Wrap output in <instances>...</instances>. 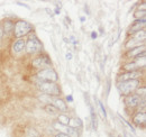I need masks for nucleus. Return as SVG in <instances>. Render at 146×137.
<instances>
[{
	"label": "nucleus",
	"instance_id": "nucleus-9",
	"mask_svg": "<svg viewBox=\"0 0 146 137\" xmlns=\"http://www.w3.org/2000/svg\"><path fill=\"white\" fill-rule=\"evenodd\" d=\"M144 26H145V18H143V19H137V20L133 24V26L130 27L129 34H135V33L142 31V28H143Z\"/></svg>",
	"mask_w": 146,
	"mask_h": 137
},
{
	"label": "nucleus",
	"instance_id": "nucleus-1",
	"mask_svg": "<svg viewBox=\"0 0 146 137\" xmlns=\"http://www.w3.org/2000/svg\"><path fill=\"white\" fill-rule=\"evenodd\" d=\"M37 78L39 80H42V82H54L55 83L58 79V75L53 68H44V70H40L37 73Z\"/></svg>",
	"mask_w": 146,
	"mask_h": 137
},
{
	"label": "nucleus",
	"instance_id": "nucleus-3",
	"mask_svg": "<svg viewBox=\"0 0 146 137\" xmlns=\"http://www.w3.org/2000/svg\"><path fill=\"white\" fill-rule=\"evenodd\" d=\"M38 86L43 92H45L46 94H50V96H60V93H61L60 86L54 82H40Z\"/></svg>",
	"mask_w": 146,
	"mask_h": 137
},
{
	"label": "nucleus",
	"instance_id": "nucleus-24",
	"mask_svg": "<svg viewBox=\"0 0 146 137\" xmlns=\"http://www.w3.org/2000/svg\"><path fill=\"white\" fill-rule=\"evenodd\" d=\"M28 135H29V137H38L39 136V134L36 133L35 129H31V130L28 132Z\"/></svg>",
	"mask_w": 146,
	"mask_h": 137
},
{
	"label": "nucleus",
	"instance_id": "nucleus-15",
	"mask_svg": "<svg viewBox=\"0 0 146 137\" xmlns=\"http://www.w3.org/2000/svg\"><path fill=\"white\" fill-rule=\"evenodd\" d=\"M44 110H45L47 114H50V115H57V114H58V110L55 108L53 104H51V103L46 104V106L44 107Z\"/></svg>",
	"mask_w": 146,
	"mask_h": 137
},
{
	"label": "nucleus",
	"instance_id": "nucleus-26",
	"mask_svg": "<svg viewBox=\"0 0 146 137\" xmlns=\"http://www.w3.org/2000/svg\"><path fill=\"white\" fill-rule=\"evenodd\" d=\"M66 100H68V101H70V102H72L73 101L72 96H68V97H66Z\"/></svg>",
	"mask_w": 146,
	"mask_h": 137
},
{
	"label": "nucleus",
	"instance_id": "nucleus-8",
	"mask_svg": "<svg viewBox=\"0 0 146 137\" xmlns=\"http://www.w3.org/2000/svg\"><path fill=\"white\" fill-rule=\"evenodd\" d=\"M125 103L127 104L128 107L134 108L136 106H138L141 103V97L138 94H131V96H127L125 98Z\"/></svg>",
	"mask_w": 146,
	"mask_h": 137
},
{
	"label": "nucleus",
	"instance_id": "nucleus-23",
	"mask_svg": "<svg viewBox=\"0 0 146 137\" xmlns=\"http://www.w3.org/2000/svg\"><path fill=\"white\" fill-rule=\"evenodd\" d=\"M134 16H135V18H138V19H141V17L145 18V11H143V10L142 11H136Z\"/></svg>",
	"mask_w": 146,
	"mask_h": 137
},
{
	"label": "nucleus",
	"instance_id": "nucleus-17",
	"mask_svg": "<svg viewBox=\"0 0 146 137\" xmlns=\"http://www.w3.org/2000/svg\"><path fill=\"white\" fill-rule=\"evenodd\" d=\"M139 68V63L137 62H133V63H128V64H125L124 65V68L127 70L128 72H131V71H136L137 68Z\"/></svg>",
	"mask_w": 146,
	"mask_h": 137
},
{
	"label": "nucleus",
	"instance_id": "nucleus-7",
	"mask_svg": "<svg viewBox=\"0 0 146 137\" xmlns=\"http://www.w3.org/2000/svg\"><path fill=\"white\" fill-rule=\"evenodd\" d=\"M141 72L138 71H131V72H126L121 75H119L118 81L119 82H125V81H129V80H137L138 76H141Z\"/></svg>",
	"mask_w": 146,
	"mask_h": 137
},
{
	"label": "nucleus",
	"instance_id": "nucleus-13",
	"mask_svg": "<svg viewBox=\"0 0 146 137\" xmlns=\"http://www.w3.org/2000/svg\"><path fill=\"white\" fill-rule=\"evenodd\" d=\"M146 120V115L145 112H138L135 117H134V122L137 124V125H141V124H144Z\"/></svg>",
	"mask_w": 146,
	"mask_h": 137
},
{
	"label": "nucleus",
	"instance_id": "nucleus-4",
	"mask_svg": "<svg viewBox=\"0 0 146 137\" xmlns=\"http://www.w3.org/2000/svg\"><path fill=\"white\" fill-rule=\"evenodd\" d=\"M138 86H139V81L138 80H129V81H125V82H120L118 84V88H119L121 93L129 94L131 91L136 90Z\"/></svg>",
	"mask_w": 146,
	"mask_h": 137
},
{
	"label": "nucleus",
	"instance_id": "nucleus-16",
	"mask_svg": "<svg viewBox=\"0 0 146 137\" xmlns=\"http://www.w3.org/2000/svg\"><path fill=\"white\" fill-rule=\"evenodd\" d=\"M69 126L71 128H76V127H81L82 126V121L79 118H70L69 121Z\"/></svg>",
	"mask_w": 146,
	"mask_h": 137
},
{
	"label": "nucleus",
	"instance_id": "nucleus-12",
	"mask_svg": "<svg viewBox=\"0 0 146 137\" xmlns=\"http://www.w3.org/2000/svg\"><path fill=\"white\" fill-rule=\"evenodd\" d=\"M25 46H26V42L23 41V39H18V41H16V42L14 43L13 50H14V52H16V53H19V52L24 51Z\"/></svg>",
	"mask_w": 146,
	"mask_h": 137
},
{
	"label": "nucleus",
	"instance_id": "nucleus-21",
	"mask_svg": "<svg viewBox=\"0 0 146 137\" xmlns=\"http://www.w3.org/2000/svg\"><path fill=\"white\" fill-rule=\"evenodd\" d=\"M91 118H92V128L96 130L97 129V119L94 118V111H93V109H91Z\"/></svg>",
	"mask_w": 146,
	"mask_h": 137
},
{
	"label": "nucleus",
	"instance_id": "nucleus-29",
	"mask_svg": "<svg viewBox=\"0 0 146 137\" xmlns=\"http://www.w3.org/2000/svg\"><path fill=\"white\" fill-rule=\"evenodd\" d=\"M60 13V9H58V6H57V8L55 9V14H58Z\"/></svg>",
	"mask_w": 146,
	"mask_h": 137
},
{
	"label": "nucleus",
	"instance_id": "nucleus-11",
	"mask_svg": "<svg viewBox=\"0 0 146 137\" xmlns=\"http://www.w3.org/2000/svg\"><path fill=\"white\" fill-rule=\"evenodd\" d=\"M145 52V47L144 46H138V47H135V49H131L130 51L127 52V56L128 57H137L138 55H141V53Z\"/></svg>",
	"mask_w": 146,
	"mask_h": 137
},
{
	"label": "nucleus",
	"instance_id": "nucleus-19",
	"mask_svg": "<svg viewBox=\"0 0 146 137\" xmlns=\"http://www.w3.org/2000/svg\"><path fill=\"white\" fill-rule=\"evenodd\" d=\"M145 37H146V34H145V31H139V32H137V33H135V36H134V39H136V41H138V42H143V41H145Z\"/></svg>",
	"mask_w": 146,
	"mask_h": 137
},
{
	"label": "nucleus",
	"instance_id": "nucleus-20",
	"mask_svg": "<svg viewBox=\"0 0 146 137\" xmlns=\"http://www.w3.org/2000/svg\"><path fill=\"white\" fill-rule=\"evenodd\" d=\"M58 121H60V124H62V125H64V126H68V125H69V121H70V118H69L66 115L62 114V115L58 116Z\"/></svg>",
	"mask_w": 146,
	"mask_h": 137
},
{
	"label": "nucleus",
	"instance_id": "nucleus-2",
	"mask_svg": "<svg viewBox=\"0 0 146 137\" xmlns=\"http://www.w3.org/2000/svg\"><path fill=\"white\" fill-rule=\"evenodd\" d=\"M33 29V26L27 23V21H24V20H19L16 23L15 27H14V34L16 37H21V36H25L26 34H28Z\"/></svg>",
	"mask_w": 146,
	"mask_h": 137
},
{
	"label": "nucleus",
	"instance_id": "nucleus-5",
	"mask_svg": "<svg viewBox=\"0 0 146 137\" xmlns=\"http://www.w3.org/2000/svg\"><path fill=\"white\" fill-rule=\"evenodd\" d=\"M25 49H26V51L28 52L29 54L40 52L42 51V43L38 41V38H37V37L33 36V37H31V38L27 41Z\"/></svg>",
	"mask_w": 146,
	"mask_h": 137
},
{
	"label": "nucleus",
	"instance_id": "nucleus-6",
	"mask_svg": "<svg viewBox=\"0 0 146 137\" xmlns=\"http://www.w3.org/2000/svg\"><path fill=\"white\" fill-rule=\"evenodd\" d=\"M33 65L37 68H51V60L46 56V55H40L36 57L34 61H33Z\"/></svg>",
	"mask_w": 146,
	"mask_h": 137
},
{
	"label": "nucleus",
	"instance_id": "nucleus-10",
	"mask_svg": "<svg viewBox=\"0 0 146 137\" xmlns=\"http://www.w3.org/2000/svg\"><path fill=\"white\" fill-rule=\"evenodd\" d=\"M53 106L58 111H66L68 110V106L65 104V102L62 99H58V98L53 100Z\"/></svg>",
	"mask_w": 146,
	"mask_h": 137
},
{
	"label": "nucleus",
	"instance_id": "nucleus-30",
	"mask_svg": "<svg viewBox=\"0 0 146 137\" xmlns=\"http://www.w3.org/2000/svg\"><path fill=\"white\" fill-rule=\"evenodd\" d=\"M2 37V29H1V26H0V38Z\"/></svg>",
	"mask_w": 146,
	"mask_h": 137
},
{
	"label": "nucleus",
	"instance_id": "nucleus-27",
	"mask_svg": "<svg viewBox=\"0 0 146 137\" xmlns=\"http://www.w3.org/2000/svg\"><path fill=\"white\" fill-rule=\"evenodd\" d=\"M97 36H98V34L96 33V32H92V34H91V37L94 39V38H97Z\"/></svg>",
	"mask_w": 146,
	"mask_h": 137
},
{
	"label": "nucleus",
	"instance_id": "nucleus-14",
	"mask_svg": "<svg viewBox=\"0 0 146 137\" xmlns=\"http://www.w3.org/2000/svg\"><path fill=\"white\" fill-rule=\"evenodd\" d=\"M14 27H15V25L13 24L11 20H6V23L3 25V31L6 34H8V33H11L14 31Z\"/></svg>",
	"mask_w": 146,
	"mask_h": 137
},
{
	"label": "nucleus",
	"instance_id": "nucleus-28",
	"mask_svg": "<svg viewBox=\"0 0 146 137\" xmlns=\"http://www.w3.org/2000/svg\"><path fill=\"white\" fill-rule=\"evenodd\" d=\"M66 59H68V60H71V59H72V54H71V53H68V54H66Z\"/></svg>",
	"mask_w": 146,
	"mask_h": 137
},
{
	"label": "nucleus",
	"instance_id": "nucleus-25",
	"mask_svg": "<svg viewBox=\"0 0 146 137\" xmlns=\"http://www.w3.org/2000/svg\"><path fill=\"white\" fill-rule=\"evenodd\" d=\"M55 137H69L66 134H63V133H60V134H56Z\"/></svg>",
	"mask_w": 146,
	"mask_h": 137
},
{
	"label": "nucleus",
	"instance_id": "nucleus-22",
	"mask_svg": "<svg viewBox=\"0 0 146 137\" xmlns=\"http://www.w3.org/2000/svg\"><path fill=\"white\" fill-rule=\"evenodd\" d=\"M98 103H99V108H100V111H101L102 117L106 118V117H107V114H106V110H105V108H104V104H102V102H100V101H98Z\"/></svg>",
	"mask_w": 146,
	"mask_h": 137
},
{
	"label": "nucleus",
	"instance_id": "nucleus-18",
	"mask_svg": "<svg viewBox=\"0 0 146 137\" xmlns=\"http://www.w3.org/2000/svg\"><path fill=\"white\" fill-rule=\"evenodd\" d=\"M53 126H54L55 129H58L60 132H63V134H66L68 130H69V126H64V125H62L60 122H54Z\"/></svg>",
	"mask_w": 146,
	"mask_h": 137
}]
</instances>
